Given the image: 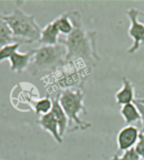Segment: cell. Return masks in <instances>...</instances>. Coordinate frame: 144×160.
<instances>
[{
	"label": "cell",
	"mask_w": 144,
	"mask_h": 160,
	"mask_svg": "<svg viewBox=\"0 0 144 160\" xmlns=\"http://www.w3.org/2000/svg\"><path fill=\"white\" fill-rule=\"evenodd\" d=\"M138 20L142 24H143L144 25V12H142L140 11L139 12V14H138Z\"/></svg>",
	"instance_id": "cell-21"
},
{
	"label": "cell",
	"mask_w": 144,
	"mask_h": 160,
	"mask_svg": "<svg viewBox=\"0 0 144 160\" xmlns=\"http://www.w3.org/2000/svg\"><path fill=\"white\" fill-rule=\"evenodd\" d=\"M52 109L51 112L53 114V116L57 122L60 135L62 138H63L65 133L68 130V118L59 103L58 97L57 96L52 99Z\"/></svg>",
	"instance_id": "cell-12"
},
{
	"label": "cell",
	"mask_w": 144,
	"mask_h": 160,
	"mask_svg": "<svg viewBox=\"0 0 144 160\" xmlns=\"http://www.w3.org/2000/svg\"><path fill=\"white\" fill-rule=\"evenodd\" d=\"M1 19L8 24L14 36L23 44L39 42L42 29L36 22L35 14H26L20 8H15L10 14H3Z\"/></svg>",
	"instance_id": "cell-4"
},
{
	"label": "cell",
	"mask_w": 144,
	"mask_h": 160,
	"mask_svg": "<svg viewBox=\"0 0 144 160\" xmlns=\"http://www.w3.org/2000/svg\"><path fill=\"white\" fill-rule=\"evenodd\" d=\"M2 15H3V14H1V13H0V19L2 18Z\"/></svg>",
	"instance_id": "cell-23"
},
{
	"label": "cell",
	"mask_w": 144,
	"mask_h": 160,
	"mask_svg": "<svg viewBox=\"0 0 144 160\" xmlns=\"http://www.w3.org/2000/svg\"><path fill=\"white\" fill-rule=\"evenodd\" d=\"M120 113L127 126L132 125L133 123L141 120L140 112L134 102L122 105L120 110Z\"/></svg>",
	"instance_id": "cell-13"
},
{
	"label": "cell",
	"mask_w": 144,
	"mask_h": 160,
	"mask_svg": "<svg viewBox=\"0 0 144 160\" xmlns=\"http://www.w3.org/2000/svg\"><path fill=\"white\" fill-rule=\"evenodd\" d=\"M143 160H144V159H143Z\"/></svg>",
	"instance_id": "cell-24"
},
{
	"label": "cell",
	"mask_w": 144,
	"mask_h": 160,
	"mask_svg": "<svg viewBox=\"0 0 144 160\" xmlns=\"http://www.w3.org/2000/svg\"><path fill=\"white\" fill-rule=\"evenodd\" d=\"M14 43L23 44L20 40L14 36L8 24L4 20L0 19V49L7 45L14 44Z\"/></svg>",
	"instance_id": "cell-14"
},
{
	"label": "cell",
	"mask_w": 144,
	"mask_h": 160,
	"mask_svg": "<svg viewBox=\"0 0 144 160\" xmlns=\"http://www.w3.org/2000/svg\"><path fill=\"white\" fill-rule=\"evenodd\" d=\"M33 52V50H31L27 52H20L18 51L15 52L8 59L11 71L16 73H21L28 69L31 63Z\"/></svg>",
	"instance_id": "cell-9"
},
{
	"label": "cell",
	"mask_w": 144,
	"mask_h": 160,
	"mask_svg": "<svg viewBox=\"0 0 144 160\" xmlns=\"http://www.w3.org/2000/svg\"><path fill=\"white\" fill-rule=\"evenodd\" d=\"M91 69L81 61L68 62L53 72L52 76L56 85L62 90L68 88L83 89Z\"/></svg>",
	"instance_id": "cell-5"
},
{
	"label": "cell",
	"mask_w": 144,
	"mask_h": 160,
	"mask_svg": "<svg viewBox=\"0 0 144 160\" xmlns=\"http://www.w3.org/2000/svg\"><path fill=\"white\" fill-rule=\"evenodd\" d=\"M140 130L134 125H128L120 130L117 136V148L119 151L125 152L134 148L137 142Z\"/></svg>",
	"instance_id": "cell-7"
},
{
	"label": "cell",
	"mask_w": 144,
	"mask_h": 160,
	"mask_svg": "<svg viewBox=\"0 0 144 160\" xmlns=\"http://www.w3.org/2000/svg\"><path fill=\"white\" fill-rule=\"evenodd\" d=\"M37 123L45 132H47L52 137L57 143L61 144L63 141V138H62L59 132V127L57 122L55 119L53 114L52 112L42 116L38 119Z\"/></svg>",
	"instance_id": "cell-8"
},
{
	"label": "cell",
	"mask_w": 144,
	"mask_h": 160,
	"mask_svg": "<svg viewBox=\"0 0 144 160\" xmlns=\"http://www.w3.org/2000/svg\"><path fill=\"white\" fill-rule=\"evenodd\" d=\"M20 46H21L20 43H14L2 47L0 49V63L5 60H8L10 57L18 51Z\"/></svg>",
	"instance_id": "cell-17"
},
{
	"label": "cell",
	"mask_w": 144,
	"mask_h": 160,
	"mask_svg": "<svg viewBox=\"0 0 144 160\" xmlns=\"http://www.w3.org/2000/svg\"><path fill=\"white\" fill-rule=\"evenodd\" d=\"M52 21L55 24L57 29L58 30L59 33L61 34V36H68L73 31V24L68 12L62 14Z\"/></svg>",
	"instance_id": "cell-15"
},
{
	"label": "cell",
	"mask_w": 144,
	"mask_h": 160,
	"mask_svg": "<svg viewBox=\"0 0 144 160\" xmlns=\"http://www.w3.org/2000/svg\"><path fill=\"white\" fill-rule=\"evenodd\" d=\"M52 99H51L49 96H46L36 100V102L34 103V111L36 115H40L41 116H44L52 111Z\"/></svg>",
	"instance_id": "cell-16"
},
{
	"label": "cell",
	"mask_w": 144,
	"mask_h": 160,
	"mask_svg": "<svg viewBox=\"0 0 144 160\" xmlns=\"http://www.w3.org/2000/svg\"><path fill=\"white\" fill-rule=\"evenodd\" d=\"M140 10L135 8H131L127 11L130 25L128 28V36L132 39L133 43L127 49V53L134 54L142 47H144V25L138 20Z\"/></svg>",
	"instance_id": "cell-6"
},
{
	"label": "cell",
	"mask_w": 144,
	"mask_h": 160,
	"mask_svg": "<svg viewBox=\"0 0 144 160\" xmlns=\"http://www.w3.org/2000/svg\"><path fill=\"white\" fill-rule=\"evenodd\" d=\"M58 100L68 118L67 132L85 131L91 127V123L80 118L81 114L86 115L84 92L82 88H68L60 92Z\"/></svg>",
	"instance_id": "cell-2"
},
{
	"label": "cell",
	"mask_w": 144,
	"mask_h": 160,
	"mask_svg": "<svg viewBox=\"0 0 144 160\" xmlns=\"http://www.w3.org/2000/svg\"><path fill=\"white\" fill-rule=\"evenodd\" d=\"M134 103H135V105H137V107L139 112H140V116H141L140 122H141L142 125L141 132H144V105L143 104L139 103L138 101H137V100H134Z\"/></svg>",
	"instance_id": "cell-20"
},
{
	"label": "cell",
	"mask_w": 144,
	"mask_h": 160,
	"mask_svg": "<svg viewBox=\"0 0 144 160\" xmlns=\"http://www.w3.org/2000/svg\"><path fill=\"white\" fill-rule=\"evenodd\" d=\"M33 51L27 69L33 76L44 71L55 72L66 63L67 50L61 43L54 46H41Z\"/></svg>",
	"instance_id": "cell-3"
},
{
	"label": "cell",
	"mask_w": 144,
	"mask_h": 160,
	"mask_svg": "<svg viewBox=\"0 0 144 160\" xmlns=\"http://www.w3.org/2000/svg\"><path fill=\"white\" fill-rule=\"evenodd\" d=\"M61 34L56 27L53 21L48 23L43 29H42L39 43L42 46H54L59 43Z\"/></svg>",
	"instance_id": "cell-11"
},
{
	"label": "cell",
	"mask_w": 144,
	"mask_h": 160,
	"mask_svg": "<svg viewBox=\"0 0 144 160\" xmlns=\"http://www.w3.org/2000/svg\"><path fill=\"white\" fill-rule=\"evenodd\" d=\"M73 31L67 36H60L59 43L66 47V62L81 61L90 68L97 65L100 57L97 51V32L83 26L82 15L78 10L69 11Z\"/></svg>",
	"instance_id": "cell-1"
},
{
	"label": "cell",
	"mask_w": 144,
	"mask_h": 160,
	"mask_svg": "<svg viewBox=\"0 0 144 160\" xmlns=\"http://www.w3.org/2000/svg\"><path fill=\"white\" fill-rule=\"evenodd\" d=\"M135 100H137V101H138L139 103H141V104H143L144 105V97H142V98H137V99H136Z\"/></svg>",
	"instance_id": "cell-22"
},
{
	"label": "cell",
	"mask_w": 144,
	"mask_h": 160,
	"mask_svg": "<svg viewBox=\"0 0 144 160\" xmlns=\"http://www.w3.org/2000/svg\"><path fill=\"white\" fill-rule=\"evenodd\" d=\"M111 160H142L137 153L135 152L134 148L129 149L123 152L122 155L115 154L112 156Z\"/></svg>",
	"instance_id": "cell-18"
},
{
	"label": "cell",
	"mask_w": 144,
	"mask_h": 160,
	"mask_svg": "<svg viewBox=\"0 0 144 160\" xmlns=\"http://www.w3.org/2000/svg\"><path fill=\"white\" fill-rule=\"evenodd\" d=\"M135 152L137 153L142 160L144 159V132H140L137 142L134 147Z\"/></svg>",
	"instance_id": "cell-19"
},
{
	"label": "cell",
	"mask_w": 144,
	"mask_h": 160,
	"mask_svg": "<svg viewBox=\"0 0 144 160\" xmlns=\"http://www.w3.org/2000/svg\"><path fill=\"white\" fill-rule=\"evenodd\" d=\"M122 86L115 94L116 102L121 106L129 103L134 102L135 98V88L133 83L127 78L123 77L122 78Z\"/></svg>",
	"instance_id": "cell-10"
}]
</instances>
